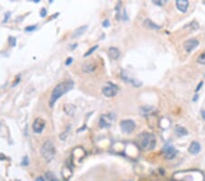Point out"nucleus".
<instances>
[{"label":"nucleus","mask_w":205,"mask_h":181,"mask_svg":"<svg viewBox=\"0 0 205 181\" xmlns=\"http://www.w3.org/2000/svg\"><path fill=\"white\" fill-rule=\"evenodd\" d=\"M136 143L138 146L143 151H150L156 146V137L152 133L143 132L139 135L136 138Z\"/></svg>","instance_id":"nucleus-1"},{"label":"nucleus","mask_w":205,"mask_h":181,"mask_svg":"<svg viewBox=\"0 0 205 181\" xmlns=\"http://www.w3.org/2000/svg\"><path fill=\"white\" fill-rule=\"evenodd\" d=\"M73 87H74V82L72 81H66V82H63L61 83L58 84L57 86L54 88L52 94H51L50 106H53L58 98H60L63 94L69 92V90H71L73 89Z\"/></svg>","instance_id":"nucleus-2"},{"label":"nucleus","mask_w":205,"mask_h":181,"mask_svg":"<svg viewBox=\"0 0 205 181\" xmlns=\"http://www.w3.org/2000/svg\"><path fill=\"white\" fill-rule=\"evenodd\" d=\"M40 152H41L42 157L44 158V160L47 163H49L54 158V157H55L56 148H55V146H54V144L50 140H47L43 144Z\"/></svg>","instance_id":"nucleus-3"},{"label":"nucleus","mask_w":205,"mask_h":181,"mask_svg":"<svg viewBox=\"0 0 205 181\" xmlns=\"http://www.w3.org/2000/svg\"><path fill=\"white\" fill-rule=\"evenodd\" d=\"M181 174H182V179L180 181H204V176H201V177H197V178H193L196 177L197 175H199L200 171H197V170H189V171H185V172H180Z\"/></svg>","instance_id":"nucleus-4"},{"label":"nucleus","mask_w":205,"mask_h":181,"mask_svg":"<svg viewBox=\"0 0 205 181\" xmlns=\"http://www.w3.org/2000/svg\"><path fill=\"white\" fill-rule=\"evenodd\" d=\"M102 93H103L106 97H114L118 93V87L115 84L111 82H107L103 87H102Z\"/></svg>","instance_id":"nucleus-5"},{"label":"nucleus","mask_w":205,"mask_h":181,"mask_svg":"<svg viewBox=\"0 0 205 181\" xmlns=\"http://www.w3.org/2000/svg\"><path fill=\"white\" fill-rule=\"evenodd\" d=\"M120 128L123 133L131 134L136 128V124L132 120H123L120 122Z\"/></svg>","instance_id":"nucleus-6"},{"label":"nucleus","mask_w":205,"mask_h":181,"mask_svg":"<svg viewBox=\"0 0 205 181\" xmlns=\"http://www.w3.org/2000/svg\"><path fill=\"white\" fill-rule=\"evenodd\" d=\"M162 152L164 154L165 158L169 159V160L173 159L178 154V151L175 149V147L173 146H171V145H165L163 149H162Z\"/></svg>","instance_id":"nucleus-7"},{"label":"nucleus","mask_w":205,"mask_h":181,"mask_svg":"<svg viewBox=\"0 0 205 181\" xmlns=\"http://www.w3.org/2000/svg\"><path fill=\"white\" fill-rule=\"evenodd\" d=\"M200 42L198 39H188L184 42V44H183V47H184V50H186V52L190 53L194 49H196V48L199 46Z\"/></svg>","instance_id":"nucleus-8"},{"label":"nucleus","mask_w":205,"mask_h":181,"mask_svg":"<svg viewBox=\"0 0 205 181\" xmlns=\"http://www.w3.org/2000/svg\"><path fill=\"white\" fill-rule=\"evenodd\" d=\"M44 128H45V122L41 118H37L34 121L33 125H32V129H33L36 134H40Z\"/></svg>","instance_id":"nucleus-9"},{"label":"nucleus","mask_w":205,"mask_h":181,"mask_svg":"<svg viewBox=\"0 0 205 181\" xmlns=\"http://www.w3.org/2000/svg\"><path fill=\"white\" fill-rule=\"evenodd\" d=\"M113 120H114V118H111L110 114L102 115L100 117V120H99V125L101 128H108V127L111 126Z\"/></svg>","instance_id":"nucleus-10"},{"label":"nucleus","mask_w":205,"mask_h":181,"mask_svg":"<svg viewBox=\"0 0 205 181\" xmlns=\"http://www.w3.org/2000/svg\"><path fill=\"white\" fill-rule=\"evenodd\" d=\"M176 6H177V8L179 9L181 12L185 13L189 7V1L188 0H177Z\"/></svg>","instance_id":"nucleus-11"},{"label":"nucleus","mask_w":205,"mask_h":181,"mask_svg":"<svg viewBox=\"0 0 205 181\" xmlns=\"http://www.w3.org/2000/svg\"><path fill=\"white\" fill-rule=\"evenodd\" d=\"M201 145H200V143L194 141L191 144L190 147H189V152H190L191 155H197L200 152H201Z\"/></svg>","instance_id":"nucleus-12"},{"label":"nucleus","mask_w":205,"mask_h":181,"mask_svg":"<svg viewBox=\"0 0 205 181\" xmlns=\"http://www.w3.org/2000/svg\"><path fill=\"white\" fill-rule=\"evenodd\" d=\"M120 50H118L117 48H114V47H111L109 49V55L110 57L112 59V60H117L120 57Z\"/></svg>","instance_id":"nucleus-13"},{"label":"nucleus","mask_w":205,"mask_h":181,"mask_svg":"<svg viewBox=\"0 0 205 181\" xmlns=\"http://www.w3.org/2000/svg\"><path fill=\"white\" fill-rule=\"evenodd\" d=\"M96 66L94 64H91V63H86V64L83 65L82 67V71L84 72H87V73H91L95 71Z\"/></svg>","instance_id":"nucleus-14"},{"label":"nucleus","mask_w":205,"mask_h":181,"mask_svg":"<svg viewBox=\"0 0 205 181\" xmlns=\"http://www.w3.org/2000/svg\"><path fill=\"white\" fill-rule=\"evenodd\" d=\"M87 29H88V26H82V27H80V28H78V29H77L76 30H75V32H74V34H73V38H78V37H80L81 36L86 30H87Z\"/></svg>","instance_id":"nucleus-15"},{"label":"nucleus","mask_w":205,"mask_h":181,"mask_svg":"<svg viewBox=\"0 0 205 181\" xmlns=\"http://www.w3.org/2000/svg\"><path fill=\"white\" fill-rule=\"evenodd\" d=\"M144 26L146 27V28L150 29H160V27L156 25L155 23H153L152 21H150V19H146L144 21Z\"/></svg>","instance_id":"nucleus-16"},{"label":"nucleus","mask_w":205,"mask_h":181,"mask_svg":"<svg viewBox=\"0 0 205 181\" xmlns=\"http://www.w3.org/2000/svg\"><path fill=\"white\" fill-rule=\"evenodd\" d=\"M64 110L67 114L73 115L75 114V111H76V107L73 104H66L64 106Z\"/></svg>","instance_id":"nucleus-17"},{"label":"nucleus","mask_w":205,"mask_h":181,"mask_svg":"<svg viewBox=\"0 0 205 181\" xmlns=\"http://www.w3.org/2000/svg\"><path fill=\"white\" fill-rule=\"evenodd\" d=\"M175 133L178 136H185L189 134L188 131L182 126H177L175 128Z\"/></svg>","instance_id":"nucleus-18"},{"label":"nucleus","mask_w":205,"mask_h":181,"mask_svg":"<svg viewBox=\"0 0 205 181\" xmlns=\"http://www.w3.org/2000/svg\"><path fill=\"white\" fill-rule=\"evenodd\" d=\"M45 178L47 181H58V179L56 178V176L51 172H47L45 174Z\"/></svg>","instance_id":"nucleus-19"},{"label":"nucleus","mask_w":205,"mask_h":181,"mask_svg":"<svg viewBox=\"0 0 205 181\" xmlns=\"http://www.w3.org/2000/svg\"><path fill=\"white\" fill-rule=\"evenodd\" d=\"M153 110L154 109H153V107H152V106H143L141 108V112L144 114H149L150 113H152Z\"/></svg>","instance_id":"nucleus-20"},{"label":"nucleus","mask_w":205,"mask_h":181,"mask_svg":"<svg viewBox=\"0 0 205 181\" xmlns=\"http://www.w3.org/2000/svg\"><path fill=\"white\" fill-rule=\"evenodd\" d=\"M197 61L200 63V64H202V65L205 64V51H204L203 53H202V54L199 56Z\"/></svg>","instance_id":"nucleus-21"},{"label":"nucleus","mask_w":205,"mask_h":181,"mask_svg":"<svg viewBox=\"0 0 205 181\" xmlns=\"http://www.w3.org/2000/svg\"><path fill=\"white\" fill-rule=\"evenodd\" d=\"M8 43L11 47H15L16 45H17V39H16V38H14V37L10 36L8 38Z\"/></svg>","instance_id":"nucleus-22"},{"label":"nucleus","mask_w":205,"mask_h":181,"mask_svg":"<svg viewBox=\"0 0 205 181\" xmlns=\"http://www.w3.org/2000/svg\"><path fill=\"white\" fill-rule=\"evenodd\" d=\"M98 48H99V46H98V45H96V46H94V47H92V48H90V50H88V51L86 52L85 54H84V57H88L89 55L92 54L93 51H95L97 49H98Z\"/></svg>","instance_id":"nucleus-23"},{"label":"nucleus","mask_w":205,"mask_h":181,"mask_svg":"<svg viewBox=\"0 0 205 181\" xmlns=\"http://www.w3.org/2000/svg\"><path fill=\"white\" fill-rule=\"evenodd\" d=\"M36 29H37V26L34 25V26H28V27H26V28L25 29V30L26 31V32H29V31H34Z\"/></svg>","instance_id":"nucleus-24"},{"label":"nucleus","mask_w":205,"mask_h":181,"mask_svg":"<svg viewBox=\"0 0 205 181\" xmlns=\"http://www.w3.org/2000/svg\"><path fill=\"white\" fill-rule=\"evenodd\" d=\"M10 15H11V13H10V12H7L6 14H5V18H4V20H3L4 23H6L7 21V19H9Z\"/></svg>","instance_id":"nucleus-25"},{"label":"nucleus","mask_w":205,"mask_h":181,"mask_svg":"<svg viewBox=\"0 0 205 181\" xmlns=\"http://www.w3.org/2000/svg\"><path fill=\"white\" fill-rule=\"evenodd\" d=\"M72 61H73V59H72L71 57H69V58L67 59V61H66V62H65V64H66L67 66H68V65L71 64Z\"/></svg>","instance_id":"nucleus-26"},{"label":"nucleus","mask_w":205,"mask_h":181,"mask_svg":"<svg viewBox=\"0 0 205 181\" xmlns=\"http://www.w3.org/2000/svg\"><path fill=\"white\" fill-rule=\"evenodd\" d=\"M154 4L156 5H158V6H163V5L166 3V1H163V2H161L160 0H155V1H153Z\"/></svg>","instance_id":"nucleus-27"},{"label":"nucleus","mask_w":205,"mask_h":181,"mask_svg":"<svg viewBox=\"0 0 205 181\" xmlns=\"http://www.w3.org/2000/svg\"><path fill=\"white\" fill-rule=\"evenodd\" d=\"M46 15H47V10H46L45 8H42V9L40 10V16H41L42 18H44Z\"/></svg>","instance_id":"nucleus-28"},{"label":"nucleus","mask_w":205,"mask_h":181,"mask_svg":"<svg viewBox=\"0 0 205 181\" xmlns=\"http://www.w3.org/2000/svg\"><path fill=\"white\" fill-rule=\"evenodd\" d=\"M110 21L108 20V19H106L104 22L102 23V26L105 27V28H108V27H110Z\"/></svg>","instance_id":"nucleus-29"},{"label":"nucleus","mask_w":205,"mask_h":181,"mask_svg":"<svg viewBox=\"0 0 205 181\" xmlns=\"http://www.w3.org/2000/svg\"><path fill=\"white\" fill-rule=\"evenodd\" d=\"M24 163H22L23 165H25V166H26V165L28 164V157H25V159H24Z\"/></svg>","instance_id":"nucleus-30"},{"label":"nucleus","mask_w":205,"mask_h":181,"mask_svg":"<svg viewBox=\"0 0 205 181\" xmlns=\"http://www.w3.org/2000/svg\"><path fill=\"white\" fill-rule=\"evenodd\" d=\"M202 86V82H200V84H199V86H197V88H196V92H198V90H200V89H201V87Z\"/></svg>","instance_id":"nucleus-31"},{"label":"nucleus","mask_w":205,"mask_h":181,"mask_svg":"<svg viewBox=\"0 0 205 181\" xmlns=\"http://www.w3.org/2000/svg\"><path fill=\"white\" fill-rule=\"evenodd\" d=\"M202 119L205 121V111H202Z\"/></svg>","instance_id":"nucleus-32"},{"label":"nucleus","mask_w":205,"mask_h":181,"mask_svg":"<svg viewBox=\"0 0 205 181\" xmlns=\"http://www.w3.org/2000/svg\"><path fill=\"white\" fill-rule=\"evenodd\" d=\"M36 181H45V180H44V178H43L42 177H39L36 179Z\"/></svg>","instance_id":"nucleus-33"},{"label":"nucleus","mask_w":205,"mask_h":181,"mask_svg":"<svg viewBox=\"0 0 205 181\" xmlns=\"http://www.w3.org/2000/svg\"><path fill=\"white\" fill-rule=\"evenodd\" d=\"M197 98H198V95H195V97L193 98V101H196V100H197Z\"/></svg>","instance_id":"nucleus-34"},{"label":"nucleus","mask_w":205,"mask_h":181,"mask_svg":"<svg viewBox=\"0 0 205 181\" xmlns=\"http://www.w3.org/2000/svg\"><path fill=\"white\" fill-rule=\"evenodd\" d=\"M203 4H204V5H205V2H203Z\"/></svg>","instance_id":"nucleus-35"}]
</instances>
